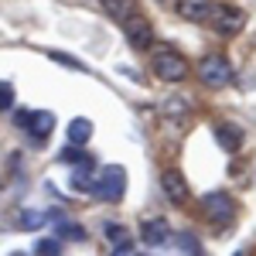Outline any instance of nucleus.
<instances>
[{"instance_id":"nucleus-20","label":"nucleus","mask_w":256,"mask_h":256,"mask_svg":"<svg viewBox=\"0 0 256 256\" xmlns=\"http://www.w3.org/2000/svg\"><path fill=\"white\" fill-rule=\"evenodd\" d=\"M58 160H65V164H72V168H76V164H82V160H89V154H82L79 147H72V144H68V147L58 154Z\"/></svg>"},{"instance_id":"nucleus-16","label":"nucleus","mask_w":256,"mask_h":256,"mask_svg":"<svg viewBox=\"0 0 256 256\" xmlns=\"http://www.w3.org/2000/svg\"><path fill=\"white\" fill-rule=\"evenodd\" d=\"M48 222V212H38V208H24L18 216V226L20 229H41Z\"/></svg>"},{"instance_id":"nucleus-13","label":"nucleus","mask_w":256,"mask_h":256,"mask_svg":"<svg viewBox=\"0 0 256 256\" xmlns=\"http://www.w3.org/2000/svg\"><path fill=\"white\" fill-rule=\"evenodd\" d=\"M99 4H102V10L113 20H120V24L130 18V14H137V0H99Z\"/></svg>"},{"instance_id":"nucleus-2","label":"nucleus","mask_w":256,"mask_h":256,"mask_svg":"<svg viewBox=\"0 0 256 256\" xmlns=\"http://www.w3.org/2000/svg\"><path fill=\"white\" fill-rule=\"evenodd\" d=\"M92 195L102 198V202H120V198L126 195V168L106 164V168L99 171L96 184H92Z\"/></svg>"},{"instance_id":"nucleus-22","label":"nucleus","mask_w":256,"mask_h":256,"mask_svg":"<svg viewBox=\"0 0 256 256\" xmlns=\"http://www.w3.org/2000/svg\"><path fill=\"white\" fill-rule=\"evenodd\" d=\"M48 58H52V62H58V65H68V68H79V72L86 68V65H82L79 58H72V55H62V52H48Z\"/></svg>"},{"instance_id":"nucleus-8","label":"nucleus","mask_w":256,"mask_h":256,"mask_svg":"<svg viewBox=\"0 0 256 256\" xmlns=\"http://www.w3.org/2000/svg\"><path fill=\"white\" fill-rule=\"evenodd\" d=\"M212 18H216L218 34H239L242 31V14L232 7H212Z\"/></svg>"},{"instance_id":"nucleus-12","label":"nucleus","mask_w":256,"mask_h":256,"mask_svg":"<svg viewBox=\"0 0 256 256\" xmlns=\"http://www.w3.org/2000/svg\"><path fill=\"white\" fill-rule=\"evenodd\" d=\"M68 144L72 147H82V144H89V137H92V120H86V116H76V120H68Z\"/></svg>"},{"instance_id":"nucleus-19","label":"nucleus","mask_w":256,"mask_h":256,"mask_svg":"<svg viewBox=\"0 0 256 256\" xmlns=\"http://www.w3.org/2000/svg\"><path fill=\"white\" fill-rule=\"evenodd\" d=\"M34 256H62V239H38Z\"/></svg>"},{"instance_id":"nucleus-11","label":"nucleus","mask_w":256,"mask_h":256,"mask_svg":"<svg viewBox=\"0 0 256 256\" xmlns=\"http://www.w3.org/2000/svg\"><path fill=\"white\" fill-rule=\"evenodd\" d=\"M216 137H218V144H222L229 154H236L239 147H242V130H239L236 123H218V126H216Z\"/></svg>"},{"instance_id":"nucleus-3","label":"nucleus","mask_w":256,"mask_h":256,"mask_svg":"<svg viewBox=\"0 0 256 256\" xmlns=\"http://www.w3.org/2000/svg\"><path fill=\"white\" fill-rule=\"evenodd\" d=\"M198 79L208 89H222V86L232 82V65L226 62V55H205L202 65H198Z\"/></svg>"},{"instance_id":"nucleus-21","label":"nucleus","mask_w":256,"mask_h":256,"mask_svg":"<svg viewBox=\"0 0 256 256\" xmlns=\"http://www.w3.org/2000/svg\"><path fill=\"white\" fill-rule=\"evenodd\" d=\"M10 106H14V86L4 79V82H0V113L10 110Z\"/></svg>"},{"instance_id":"nucleus-4","label":"nucleus","mask_w":256,"mask_h":256,"mask_svg":"<svg viewBox=\"0 0 256 256\" xmlns=\"http://www.w3.org/2000/svg\"><path fill=\"white\" fill-rule=\"evenodd\" d=\"M202 208H205V218L212 226H232V218H236V205H232V198L226 195V192L202 195Z\"/></svg>"},{"instance_id":"nucleus-6","label":"nucleus","mask_w":256,"mask_h":256,"mask_svg":"<svg viewBox=\"0 0 256 256\" xmlns=\"http://www.w3.org/2000/svg\"><path fill=\"white\" fill-rule=\"evenodd\" d=\"M160 188H164V195L171 198L174 205H184V202L192 198V192H188V181H184V174H181V171H174V168H168V171L160 174Z\"/></svg>"},{"instance_id":"nucleus-17","label":"nucleus","mask_w":256,"mask_h":256,"mask_svg":"<svg viewBox=\"0 0 256 256\" xmlns=\"http://www.w3.org/2000/svg\"><path fill=\"white\" fill-rule=\"evenodd\" d=\"M171 242H174V246H178L184 256H205V253H202V246H198V239L192 236V232H178Z\"/></svg>"},{"instance_id":"nucleus-5","label":"nucleus","mask_w":256,"mask_h":256,"mask_svg":"<svg viewBox=\"0 0 256 256\" xmlns=\"http://www.w3.org/2000/svg\"><path fill=\"white\" fill-rule=\"evenodd\" d=\"M123 34L130 41V48L144 52V48L154 44V24H150V18H144V14H130V18L123 20Z\"/></svg>"},{"instance_id":"nucleus-14","label":"nucleus","mask_w":256,"mask_h":256,"mask_svg":"<svg viewBox=\"0 0 256 256\" xmlns=\"http://www.w3.org/2000/svg\"><path fill=\"white\" fill-rule=\"evenodd\" d=\"M92 184H96V178H92V158L76 164V171H72V188L76 192H92Z\"/></svg>"},{"instance_id":"nucleus-10","label":"nucleus","mask_w":256,"mask_h":256,"mask_svg":"<svg viewBox=\"0 0 256 256\" xmlns=\"http://www.w3.org/2000/svg\"><path fill=\"white\" fill-rule=\"evenodd\" d=\"M28 126H31V134L38 130V137H34V140L41 144V140H48V134L55 130V116H52L48 110H31V113H28Z\"/></svg>"},{"instance_id":"nucleus-7","label":"nucleus","mask_w":256,"mask_h":256,"mask_svg":"<svg viewBox=\"0 0 256 256\" xmlns=\"http://www.w3.org/2000/svg\"><path fill=\"white\" fill-rule=\"evenodd\" d=\"M212 0H174V10H178V18L181 20H208L212 18Z\"/></svg>"},{"instance_id":"nucleus-1","label":"nucleus","mask_w":256,"mask_h":256,"mask_svg":"<svg viewBox=\"0 0 256 256\" xmlns=\"http://www.w3.org/2000/svg\"><path fill=\"white\" fill-rule=\"evenodd\" d=\"M150 68H154V76L164 79V82H181V79H188V72H192L188 58H184L178 48H158L154 58H150Z\"/></svg>"},{"instance_id":"nucleus-18","label":"nucleus","mask_w":256,"mask_h":256,"mask_svg":"<svg viewBox=\"0 0 256 256\" xmlns=\"http://www.w3.org/2000/svg\"><path fill=\"white\" fill-rule=\"evenodd\" d=\"M106 239L113 242V246H130V232L116 226V222H106Z\"/></svg>"},{"instance_id":"nucleus-9","label":"nucleus","mask_w":256,"mask_h":256,"mask_svg":"<svg viewBox=\"0 0 256 256\" xmlns=\"http://www.w3.org/2000/svg\"><path fill=\"white\" fill-rule=\"evenodd\" d=\"M140 236H144L147 246H160V242L171 239V226H168L164 218H147V222L140 226Z\"/></svg>"},{"instance_id":"nucleus-15","label":"nucleus","mask_w":256,"mask_h":256,"mask_svg":"<svg viewBox=\"0 0 256 256\" xmlns=\"http://www.w3.org/2000/svg\"><path fill=\"white\" fill-rule=\"evenodd\" d=\"M188 110H192V106H188V99H184V96H171V99H164V106H160V113H164L168 120L188 116Z\"/></svg>"}]
</instances>
